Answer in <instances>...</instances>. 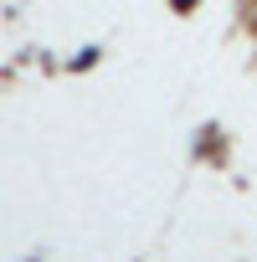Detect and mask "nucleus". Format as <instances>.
Returning a JSON list of instances; mask_svg holds the SVG:
<instances>
[{"label": "nucleus", "mask_w": 257, "mask_h": 262, "mask_svg": "<svg viewBox=\"0 0 257 262\" xmlns=\"http://www.w3.org/2000/svg\"><path fill=\"white\" fill-rule=\"evenodd\" d=\"M185 6H190V0H180V11H185Z\"/></svg>", "instance_id": "1"}]
</instances>
